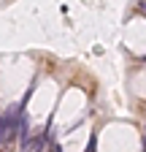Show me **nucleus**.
<instances>
[{
    "label": "nucleus",
    "instance_id": "nucleus-1",
    "mask_svg": "<svg viewBox=\"0 0 146 152\" xmlns=\"http://www.w3.org/2000/svg\"><path fill=\"white\" fill-rule=\"evenodd\" d=\"M19 125H22V106H11L0 117V144L19 136Z\"/></svg>",
    "mask_w": 146,
    "mask_h": 152
},
{
    "label": "nucleus",
    "instance_id": "nucleus-2",
    "mask_svg": "<svg viewBox=\"0 0 146 152\" xmlns=\"http://www.w3.org/2000/svg\"><path fill=\"white\" fill-rule=\"evenodd\" d=\"M43 149H46V136H43V133L27 139V144L22 147V152H43Z\"/></svg>",
    "mask_w": 146,
    "mask_h": 152
},
{
    "label": "nucleus",
    "instance_id": "nucleus-3",
    "mask_svg": "<svg viewBox=\"0 0 146 152\" xmlns=\"http://www.w3.org/2000/svg\"><path fill=\"white\" fill-rule=\"evenodd\" d=\"M87 152H95V139H89V147H87Z\"/></svg>",
    "mask_w": 146,
    "mask_h": 152
},
{
    "label": "nucleus",
    "instance_id": "nucleus-4",
    "mask_svg": "<svg viewBox=\"0 0 146 152\" xmlns=\"http://www.w3.org/2000/svg\"><path fill=\"white\" fill-rule=\"evenodd\" d=\"M49 152H62V149H60V147H57V144H54V147H51V149H49Z\"/></svg>",
    "mask_w": 146,
    "mask_h": 152
}]
</instances>
